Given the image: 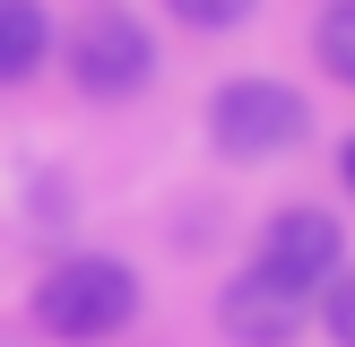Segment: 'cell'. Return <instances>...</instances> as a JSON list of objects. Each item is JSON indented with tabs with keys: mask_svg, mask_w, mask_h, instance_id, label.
Returning a JSON list of instances; mask_svg holds the SVG:
<instances>
[{
	"mask_svg": "<svg viewBox=\"0 0 355 347\" xmlns=\"http://www.w3.org/2000/svg\"><path fill=\"white\" fill-rule=\"evenodd\" d=\"M165 9H173V17H182V26H191V35H234V26H243V17H252V9H260V0H165Z\"/></svg>",
	"mask_w": 355,
	"mask_h": 347,
	"instance_id": "cell-9",
	"label": "cell"
},
{
	"mask_svg": "<svg viewBox=\"0 0 355 347\" xmlns=\"http://www.w3.org/2000/svg\"><path fill=\"white\" fill-rule=\"evenodd\" d=\"M260 278H277L286 295H321L329 278L347 269V226L329 208H277L260 226V252H252Z\"/></svg>",
	"mask_w": 355,
	"mask_h": 347,
	"instance_id": "cell-4",
	"label": "cell"
},
{
	"mask_svg": "<svg viewBox=\"0 0 355 347\" xmlns=\"http://www.w3.org/2000/svg\"><path fill=\"white\" fill-rule=\"evenodd\" d=\"M312 321L329 330V347H355V260H347L338 278H329L321 295H312Z\"/></svg>",
	"mask_w": 355,
	"mask_h": 347,
	"instance_id": "cell-8",
	"label": "cell"
},
{
	"mask_svg": "<svg viewBox=\"0 0 355 347\" xmlns=\"http://www.w3.org/2000/svg\"><path fill=\"white\" fill-rule=\"evenodd\" d=\"M304 130H312V104L295 96L286 78H225L217 96H208V139H217V156H234V165L295 156Z\"/></svg>",
	"mask_w": 355,
	"mask_h": 347,
	"instance_id": "cell-2",
	"label": "cell"
},
{
	"mask_svg": "<svg viewBox=\"0 0 355 347\" xmlns=\"http://www.w3.org/2000/svg\"><path fill=\"white\" fill-rule=\"evenodd\" d=\"M61 61H69V87L96 104H121L156 78V35L139 26L130 9H87L78 26L61 35Z\"/></svg>",
	"mask_w": 355,
	"mask_h": 347,
	"instance_id": "cell-3",
	"label": "cell"
},
{
	"mask_svg": "<svg viewBox=\"0 0 355 347\" xmlns=\"http://www.w3.org/2000/svg\"><path fill=\"white\" fill-rule=\"evenodd\" d=\"M338 183H347V200H355V139H338Z\"/></svg>",
	"mask_w": 355,
	"mask_h": 347,
	"instance_id": "cell-10",
	"label": "cell"
},
{
	"mask_svg": "<svg viewBox=\"0 0 355 347\" xmlns=\"http://www.w3.org/2000/svg\"><path fill=\"white\" fill-rule=\"evenodd\" d=\"M52 9L44 0H0V87H26L35 69L52 61Z\"/></svg>",
	"mask_w": 355,
	"mask_h": 347,
	"instance_id": "cell-6",
	"label": "cell"
},
{
	"mask_svg": "<svg viewBox=\"0 0 355 347\" xmlns=\"http://www.w3.org/2000/svg\"><path fill=\"white\" fill-rule=\"evenodd\" d=\"M35 330L61 347H96V339H121L139 321V269L113 252H61L26 295Z\"/></svg>",
	"mask_w": 355,
	"mask_h": 347,
	"instance_id": "cell-1",
	"label": "cell"
},
{
	"mask_svg": "<svg viewBox=\"0 0 355 347\" xmlns=\"http://www.w3.org/2000/svg\"><path fill=\"white\" fill-rule=\"evenodd\" d=\"M312 52H321V69H329V78H347V87H355V0H329V9H321V26H312Z\"/></svg>",
	"mask_w": 355,
	"mask_h": 347,
	"instance_id": "cell-7",
	"label": "cell"
},
{
	"mask_svg": "<svg viewBox=\"0 0 355 347\" xmlns=\"http://www.w3.org/2000/svg\"><path fill=\"white\" fill-rule=\"evenodd\" d=\"M217 330L234 347H295L312 330V295H286L277 278L243 269V278H225V295H217Z\"/></svg>",
	"mask_w": 355,
	"mask_h": 347,
	"instance_id": "cell-5",
	"label": "cell"
}]
</instances>
